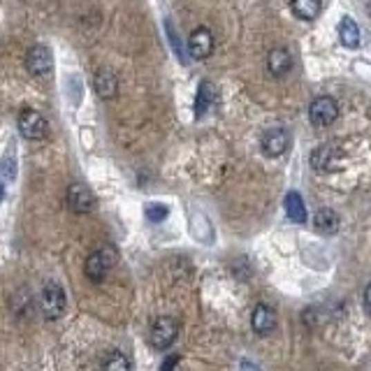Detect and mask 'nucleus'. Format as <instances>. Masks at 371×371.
<instances>
[{"instance_id":"obj_14","label":"nucleus","mask_w":371,"mask_h":371,"mask_svg":"<svg viewBox=\"0 0 371 371\" xmlns=\"http://www.w3.org/2000/svg\"><path fill=\"white\" fill-rule=\"evenodd\" d=\"M314 227L321 234H334V232H339L341 218L334 209H321V211H316V216H314Z\"/></svg>"},{"instance_id":"obj_18","label":"nucleus","mask_w":371,"mask_h":371,"mask_svg":"<svg viewBox=\"0 0 371 371\" xmlns=\"http://www.w3.org/2000/svg\"><path fill=\"white\" fill-rule=\"evenodd\" d=\"M213 97H216V93H213V86L209 82H202L200 88H198V100H195V114L202 116V114L209 112Z\"/></svg>"},{"instance_id":"obj_12","label":"nucleus","mask_w":371,"mask_h":371,"mask_svg":"<svg viewBox=\"0 0 371 371\" xmlns=\"http://www.w3.org/2000/svg\"><path fill=\"white\" fill-rule=\"evenodd\" d=\"M311 165H314L316 172L336 170V165H339V153L327 144H321L314 153H311Z\"/></svg>"},{"instance_id":"obj_13","label":"nucleus","mask_w":371,"mask_h":371,"mask_svg":"<svg viewBox=\"0 0 371 371\" xmlns=\"http://www.w3.org/2000/svg\"><path fill=\"white\" fill-rule=\"evenodd\" d=\"M93 86H95V93L100 97H105V100H112V97L119 93V79H116V75L112 70H97Z\"/></svg>"},{"instance_id":"obj_21","label":"nucleus","mask_w":371,"mask_h":371,"mask_svg":"<svg viewBox=\"0 0 371 371\" xmlns=\"http://www.w3.org/2000/svg\"><path fill=\"white\" fill-rule=\"evenodd\" d=\"M364 309H367V314L371 316V283L364 288Z\"/></svg>"},{"instance_id":"obj_19","label":"nucleus","mask_w":371,"mask_h":371,"mask_svg":"<svg viewBox=\"0 0 371 371\" xmlns=\"http://www.w3.org/2000/svg\"><path fill=\"white\" fill-rule=\"evenodd\" d=\"M133 364L123 353H109L105 360H102V369H109V371H128Z\"/></svg>"},{"instance_id":"obj_2","label":"nucleus","mask_w":371,"mask_h":371,"mask_svg":"<svg viewBox=\"0 0 371 371\" xmlns=\"http://www.w3.org/2000/svg\"><path fill=\"white\" fill-rule=\"evenodd\" d=\"M40 309L47 321H58L65 311V292L56 281H47L40 295Z\"/></svg>"},{"instance_id":"obj_9","label":"nucleus","mask_w":371,"mask_h":371,"mask_svg":"<svg viewBox=\"0 0 371 371\" xmlns=\"http://www.w3.org/2000/svg\"><path fill=\"white\" fill-rule=\"evenodd\" d=\"M68 204L75 213H91L95 209V195L84 184H73L68 188Z\"/></svg>"},{"instance_id":"obj_6","label":"nucleus","mask_w":371,"mask_h":371,"mask_svg":"<svg viewBox=\"0 0 371 371\" xmlns=\"http://www.w3.org/2000/svg\"><path fill=\"white\" fill-rule=\"evenodd\" d=\"M26 68L37 79H49L51 73H54V56H51V51L47 47L35 44L28 51V56H26Z\"/></svg>"},{"instance_id":"obj_20","label":"nucleus","mask_w":371,"mask_h":371,"mask_svg":"<svg viewBox=\"0 0 371 371\" xmlns=\"http://www.w3.org/2000/svg\"><path fill=\"white\" fill-rule=\"evenodd\" d=\"M167 213H170V209H167L165 204H158V202H151V204H146V209H144V216L151 220V223H160V220H165Z\"/></svg>"},{"instance_id":"obj_23","label":"nucleus","mask_w":371,"mask_h":371,"mask_svg":"<svg viewBox=\"0 0 371 371\" xmlns=\"http://www.w3.org/2000/svg\"><path fill=\"white\" fill-rule=\"evenodd\" d=\"M3 198H5V191H3V186H0V202H3Z\"/></svg>"},{"instance_id":"obj_7","label":"nucleus","mask_w":371,"mask_h":371,"mask_svg":"<svg viewBox=\"0 0 371 371\" xmlns=\"http://www.w3.org/2000/svg\"><path fill=\"white\" fill-rule=\"evenodd\" d=\"M260 146H263L265 155L269 158H278L288 151L290 146V135L285 128H269L263 133V140H260Z\"/></svg>"},{"instance_id":"obj_10","label":"nucleus","mask_w":371,"mask_h":371,"mask_svg":"<svg viewBox=\"0 0 371 371\" xmlns=\"http://www.w3.org/2000/svg\"><path fill=\"white\" fill-rule=\"evenodd\" d=\"M251 327L260 336L272 334V332L276 330V314H274V309L267 307V304H258V307L253 309V316H251Z\"/></svg>"},{"instance_id":"obj_5","label":"nucleus","mask_w":371,"mask_h":371,"mask_svg":"<svg viewBox=\"0 0 371 371\" xmlns=\"http://www.w3.org/2000/svg\"><path fill=\"white\" fill-rule=\"evenodd\" d=\"M177 336H179V323L170 316H162L153 323L149 339H151V346L155 350H167L177 341Z\"/></svg>"},{"instance_id":"obj_8","label":"nucleus","mask_w":371,"mask_h":371,"mask_svg":"<svg viewBox=\"0 0 371 371\" xmlns=\"http://www.w3.org/2000/svg\"><path fill=\"white\" fill-rule=\"evenodd\" d=\"M188 51H191V56L198 58V61H204V58H209L211 51H213V35H211V30L204 28V26L195 28L191 32V37H188Z\"/></svg>"},{"instance_id":"obj_11","label":"nucleus","mask_w":371,"mask_h":371,"mask_svg":"<svg viewBox=\"0 0 371 371\" xmlns=\"http://www.w3.org/2000/svg\"><path fill=\"white\" fill-rule=\"evenodd\" d=\"M267 70L272 77H285L292 70V54L283 47L272 49L267 54Z\"/></svg>"},{"instance_id":"obj_16","label":"nucleus","mask_w":371,"mask_h":371,"mask_svg":"<svg viewBox=\"0 0 371 371\" xmlns=\"http://www.w3.org/2000/svg\"><path fill=\"white\" fill-rule=\"evenodd\" d=\"M339 37H341L343 47H348V49L360 47V28H357V23H355L350 17H343V19H341V23H339Z\"/></svg>"},{"instance_id":"obj_1","label":"nucleus","mask_w":371,"mask_h":371,"mask_svg":"<svg viewBox=\"0 0 371 371\" xmlns=\"http://www.w3.org/2000/svg\"><path fill=\"white\" fill-rule=\"evenodd\" d=\"M116 249L114 246H102V249L93 251L91 256L86 258V265H84V272H86V276L91 281L100 283L105 281V276L112 272V267L116 265Z\"/></svg>"},{"instance_id":"obj_15","label":"nucleus","mask_w":371,"mask_h":371,"mask_svg":"<svg viewBox=\"0 0 371 371\" xmlns=\"http://www.w3.org/2000/svg\"><path fill=\"white\" fill-rule=\"evenodd\" d=\"M290 8L295 12L297 19H302V21H311V19H316L321 15L323 10V0H290Z\"/></svg>"},{"instance_id":"obj_4","label":"nucleus","mask_w":371,"mask_h":371,"mask_svg":"<svg viewBox=\"0 0 371 371\" xmlns=\"http://www.w3.org/2000/svg\"><path fill=\"white\" fill-rule=\"evenodd\" d=\"M309 119L316 128H327L339 119V105H336V100L330 95L316 97L309 107Z\"/></svg>"},{"instance_id":"obj_3","label":"nucleus","mask_w":371,"mask_h":371,"mask_svg":"<svg viewBox=\"0 0 371 371\" xmlns=\"http://www.w3.org/2000/svg\"><path fill=\"white\" fill-rule=\"evenodd\" d=\"M19 130L26 140L40 142L49 137V121L42 114H37L35 109H23L19 114Z\"/></svg>"},{"instance_id":"obj_24","label":"nucleus","mask_w":371,"mask_h":371,"mask_svg":"<svg viewBox=\"0 0 371 371\" xmlns=\"http://www.w3.org/2000/svg\"><path fill=\"white\" fill-rule=\"evenodd\" d=\"M369 17H371V0H369Z\"/></svg>"},{"instance_id":"obj_17","label":"nucleus","mask_w":371,"mask_h":371,"mask_svg":"<svg viewBox=\"0 0 371 371\" xmlns=\"http://www.w3.org/2000/svg\"><path fill=\"white\" fill-rule=\"evenodd\" d=\"M285 211H288L292 223H307V207H304V200L299 198V193L285 195Z\"/></svg>"},{"instance_id":"obj_22","label":"nucleus","mask_w":371,"mask_h":371,"mask_svg":"<svg viewBox=\"0 0 371 371\" xmlns=\"http://www.w3.org/2000/svg\"><path fill=\"white\" fill-rule=\"evenodd\" d=\"M181 360H179V357H167V360L165 362H162V369H170V367H177V364H179Z\"/></svg>"}]
</instances>
